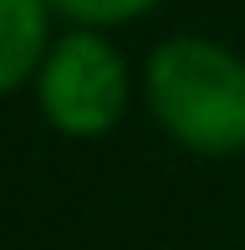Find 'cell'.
Returning <instances> with one entry per match:
<instances>
[{"label":"cell","instance_id":"obj_4","mask_svg":"<svg viewBox=\"0 0 245 250\" xmlns=\"http://www.w3.org/2000/svg\"><path fill=\"white\" fill-rule=\"evenodd\" d=\"M51 16H66L72 26L87 31H113V26H133L148 10H159L163 0H46Z\"/></svg>","mask_w":245,"mask_h":250},{"label":"cell","instance_id":"obj_1","mask_svg":"<svg viewBox=\"0 0 245 250\" xmlns=\"http://www.w3.org/2000/svg\"><path fill=\"white\" fill-rule=\"evenodd\" d=\"M143 102L163 138L199 158L245 153V56L215 36H169L143 62Z\"/></svg>","mask_w":245,"mask_h":250},{"label":"cell","instance_id":"obj_3","mask_svg":"<svg viewBox=\"0 0 245 250\" xmlns=\"http://www.w3.org/2000/svg\"><path fill=\"white\" fill-rule=\"evenodd\" d=\"M51 41L57 36L46 0H0V97L36 82Z\"/></svg>","mask_w":245,"mask_h":250},{"label":"cell","instance_id":"obj_2","mask_svg":"<svg viewBox=\"0 0 245 250\" xmlns=\"http://www.w3.org/2000/svg\"><path fill=\"white\" fill-rule=\"evenodd\" d=\"M36 107L61 138H102L122 123L133 97V72L107 31L72 26L51 41L36 72Z\"/></svg>","mask_w":245,"mask_h":250}]
</instances>
